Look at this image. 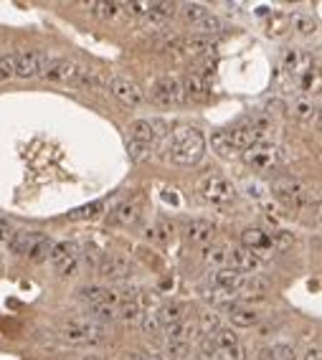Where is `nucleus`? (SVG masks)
Segmentation results:
<instances>
[{"label":"nucleus","instance_id":"obj_39","mask_svg":"<svg viewBox=\"0 0 322 360\" xmlns=\"http://www.w3.org/2000/svg\"><path fill=\"white\" fill-rule=\"evenodd\" d=\"M89 8L97 15H102V18H114V15H117V10L122 6H119V3H91Z\"/></svg>","mask_w":322,"mask_h":360},{"label":"nucleus","instance_id":"obj_10","mask_svg":"<svg viewBox=\"0 0 322 360\" xmlns=\"http://www.w3.org/2000/svg\"><path fill=\"white\" fill-rule=\"evenodd\" d=\"M97 271L105 279H109V282H122V279L132 277V264L125 257L107 254V257H102V262L97 264Z\"/></svg>","mask_w":322,"mask_h":360},{"label":"nucleus","instance_id":"obj_16","mask_svg":"<svg viewBox=\"0 0 322 360\" xmlns=\"http://www.w3.org/2000/svg\"><path fill=\"white\" fill-rule=\"evenodd\" d=\"M229 267L236 271H256L261 267V259L256 257V254H252L249 249H244V246H236V249H229Z\"/></svg>","mask_w":322,"mask_h":360},{"label":"nucleus","instance_id":"obj_29","mask_svg":"<svg viewBox=\"0 0 322 360\" xmlns=\"http://www.w3.org/2000/svg\"><path fill=\"white\" fill-rule=\"evenodd\" d=\"M218 327H221V320H218L216 312H204V315L198 317V322H196L198 335H204V338H210V335L216 333Z\"/></svg>","mask_w":322,"mask_h":360},{"label":"nucleus","instance_id":"obj_18","mask_svg":"<svg viewBox=\"0 0 322 360\" xmlns=\"http://www.w3.org/2000/svg\"><path fill=\"white\" fill-rule=\"evenodd\" d=\"M266 292H269V282L259 274H246L241 287H238V297L244 299H261L266 297Z\"/></svg>","mask_w":322,"mask_h":360},{"label":"nucleus","instance_id":"obj_25","mask_svg":"<svg viewBox=\"0 0 322 360\" xmlns=\"http://www.w3.org/2000/svg\"><path fill=\"white\" fill-rule=\"evenodd\" d=\"M289 26H292L294 33H300V36H312L317 31L315 18H312L309 13H302V10H297V13L289 15Z\"/></svg>","mask_w":322,"mask_h":360},{"label":"nucleus","instance_id":"obj_32","mask_svg":"<svg viewBox=\"0 0 322 360\" xmlns=\"http://www.w3.org/2000/svg\"><path fill=\"white\" fill-rule=\"evenodd\" d=\"M292 114L294 117L305 119V122H309V119L317 117V102H312V99H294Z\"/></svg>","mask_w":322,"mask_h":360},{"label":"nucleus","instance_id":"obj_12","mask_svg":"<svg viewBox=\"0 0 322 360\" xmlns=\"http://www.w3.org/2000/svg\"><path fill=\"white\" fill-rule=\"evenodd\" d=\"M246 274L241 271L231 269V267H226V269H216L213 274L208 277V284L213 292H221V294H236L241 282H244Z\"/></svg>","mask_w":322,"mask_h":360},{"label":"nucleus","instance_id":"obj_24","mask_svg":"<svg viewBox=\"0 0 322 360\" xmlns=\"http://www.w3.org/2000/svg\"><path fill=\"white\" fill-rule=\"evenodd\" d=\"M210 150L218 153L224 160H231V158H236V155H238V150L233 147V142L229 140L226 132H213V135H210Z\"/></svg>","mask_w":322,"mask_h":360},{"label":"nucleus","instance_id":"obj_13","mask_svg":"<svg viewBox=\"0 0 322 360\" xmlns=\"http://www.w3.org/2000/svg\"><path fill=\"white\" fill-rule=\"evenodd\" d=\"M43 63H46V56L41 51H23V54L15 56V77L21 79L41 77Z\"/></svg>","mask_w":322,"mask_h":360},{"label":"nucleus","instance_id":"obj_44","mask_svg":"<svg viewBox=\"0 0 322 360\" xmlns=\"http://www.w3.org/2000/svg\"><path fill=\"white\" fill-rule=\"evenodd\" d=\"M244 190H246V195H252V198H264L266 195V186L259 183V180H246Z\"/></svg>","mask_w":322,"mask_h":360},{"label":"nucleus","instance_id":"obj_40","mask_svg":"<svg viewBox=\"0 0 322 360\" xmlns=\"http://www.w3.org/2000/svg\"><path fill=\"white\" fill-rule=\"evenodd\" d=\"M142 330H145V335H160L162 333V325H160V320H158L155 312H150V315L142 317Z\"/></svg>","mask_w":322,"mask_h":360},{"label":"nucleus","instance_id":"obj_34","mask_svg":"<svg viewBox=\"0 0 322 360\" xmlns=\"http://www.w3.org/2000/svg\"><path fill=\"white\" fill-rule=\"evenodd\" d=\"M206 15H208V8L201 6V3H185V6H183V18L188 23H193V26L204 21Z\"/></svg>","mask_w":322,"mask_h":360},{"label":"nucleus","instance_id":"obj_48","mask_svg":"<svg viewBox=\"0 0 322 360\" xmlns=\"http://www.w3.org/2000/svg\"><path fill=\"white\" fill-rule=\"evenodd\" d=\"M127 360H160L158 355H150V353H130Z\"/></svg>","mask_w":322,"mask_h":360},{"label":"nucleus","instance_id":"obj_38","mask_svg":"<svg viewBox=\"0 0 322 360\" xmlns=\"http://www.w3.org/2000/svg\"><path fill=\"white\" fill-rule=\"evenodd\" d=\"M168 353L176 360H188L190 358V343H185V340H173V343H168Z\"/></svg>","mask_w":322,"mask_h":360},{"label":"nucleus","instance_id":"obj_15","mask_svg":"<svg viewBox=\"0 0 322 360\" xmlns=\"http://www.w3.org/2000/svg\"><path fill=\"white\" fill-rule=\"evenodd\" d=\"M282 66L284 71H289L292 77H305L307 71H312V56L305 54L302 49H287L282 54Z\"/></svg>","mask_w":322,"mask_h":360},{"label":"nucleus","instance_id":"obj_22","mask_svg":"<svg viewBox=\"0 0 322 360\" xmlns=\"http://www.w3.org/2000/svg\"><path fill=\"white\" fill-rule=\"evenodd\" d=\"M155 315H158L162 330H165V327L183 322V320H185V315H188V307L183 305V302H168V305H162L160 312H155Z\"/></svg>","mask_w":322,"mask_h":360},{"label":"nucleus","instance_id":"obj_7","mask_svg":"<svg viewBox=\"0 0 322 360\" xmlns=\"http://www.w3.org/2000/svg\"><path fill=\"white\" fill-rule=\"evenodd\" d=\"M244 160L249 167L259 170V173H266V170H272L279 163V153H277V147L272 142H256V145L244 150Z\"/></svg>","mask_w":322,"mask_h":360},{"label":"nucleus","instance_id":"obj_45","mask_svg":"<svg viewBox=\"0 0 322 360\" xmlns=\"http://www.w3.org/2000/svg\"><path fill=\"white\" fill-rule=\"evenodd\" d=\"M125 8L132 15H147V8H150V3H130V6H125Z\"/></svg>","mask_w":322,"mask_h":360},{"label":"nucleus","instance_id":"obj_41","mask_svg":"<svg viewBox=\"0 0 322 360\" xmlns=\"http://www.w3.org/2000/svg\"><path fill=\"white\" fill-rule=\"evenodd\" d=\"M216 358H221V360H244L246 358V347L238 343V345L229 347V350H218Z\"/></svg>","mask_w":322,"mask_h":360},{"label":"nucleus","instance_id":"obj_36","mask_svg":"<svg viewBox=\"0 0 322 360\" xmlns=\"http://www.w3.org/2000/svg\"><path fill=\"white\" fill-rule=\"evenodd\" d=\"M294 358H297L294 347L287 345V343H277V345H272L266 350V360H294Z\"/></svg>","mask_w":322,"mask_h":360},{"label":"nucleus","instance_id":"obj_9","mask_svg":"<svg viewBox=\"0 0 322 360\" xmlns=\"http://www.w3.org/2000/svg\"><path fill=\"white\" fill-rule=\"evenodd\" d=\"M107 87H109V91H112L119 102H125L127 107H140V104L145 102V91L125 77H112L107 82Z\"/></svg>","mask_w":322,"mask_h":360},{"label":"nucleus","instance_id":"obj_5","mask_svg":"<svg viewBox=\"0 0 322 360\" xmlns=\"http://www.w3.org/2000/svg\"><path fill=\"white\" fill-rule=\"evenodd\" d=\"M51 264H54V269L63 277H74L79 271V262H82V254L74 243L69 241H61L56 246H51V254H49Z\"/></svg>","mask_w":322,"mask_h":360},{"label":"nucleus","instance_id":"obj_20","mask_svg":"<svg viewBox=\"0 0 322 360\" xmlns=\"http://www.w3.org/2000/svg\"><path fill=\"white\" fill-rule=\"evenodd\" d=\"M181 97L185 102H204L208 97V89H206L204 79L198 77V74H190L185 82L181 84Z\"/></svg>","mask_w":322,"mask_h":360},{"label":"nucleus","instance_id":"obj_3","mask_svg":"<svg viewBox=\"0 0 322 360\" xmlns=\"http://www.w3.org/2000/svg\"><path fill=\"white\" fill-rule=\"evenodd\" d=\"M61 338L71 345H97L107 340V327L94 320H74L63 327Z\"/></svg>","mask_w":322,"mask_h":360},{"label":"nucleus","instance_id":"obj_19","mask_svg":"<svg viewBox=\"0 0 322 360\" xmlns=\"http://www.w3.org/2000/svg\"><path fill=\"white\" fill-rule=\"evenodd\" d=\"M158 122H150V119H135L130 125V137L132 142H142V145H153L158 140Z\"/></svg>","mask_w":322,"mask_h":360},{"label":"nucleus","instance_id":"obj_49","mask_svg":"<svg viewBox=\"0 0 322 360\" xmlns=\"http://www.w3.org/2000/svg\"><path fill=\"white\" fill-rule=\"evenodd\" d=\"M84 360H105V358H99V355H86Z\"/></svg>","mask_w":322,"mask_h":360},{"label":"nucleus","instance_id":"obj_33","mask_svg":"<svg viewBox=\"0 0 322 360\" xmlns=\"http://www.w3.org/2000/svg\"><path fill=\"white\" fill-rule=\"evenodd\" d=\"M117 317H122L125 322H135V320L140 317V302L137 299H119Z\"/></svg>","mask_w":322,"mask_h":360},{"label":"nucleus","instance_id":"obj_23","mask_svg":"<svg viewBox=\"0 0 322 360\" xmlns=\"http://www.w3.org/2000/svg\"><path fill=\"white\" fill-rule=\"evenodd\" d=\"M178 49H181L185 56H204V54H210V51L216 49V46H213V41H210V38H204V36H193V38H185V41H181V46H178Z\"/></svg>","mask_w":322,"mask_h":360},{"label":"nucleus","instance_id":"obj_27","mask_svg":"<svg viewBox=\"0 0 322 360\" xmlns=\"http://www.w3.org/2000/svg\"><path fill=\"white\" fill-rule=\"evenodd\" d=\"M204 262L208 267H213V271L226 269L229 267V249L226 246H210V249L204 251Z\"/></svg>","mask_w":322,"mask_h":360},{"label":"nucleus","instance_id":"obj_2","mask_svg":"<svg viewBox=\"0 0 322 360\" xmlns=\"http://www.w3.org/2000/svg\"><path fill=\"white\" fill-rule=\"evenodd\" d=\"M8 246H10L15 254L29 257L31 262H43V259L51 254L49 236L38 234V231H18V234H13L8 239Z\"/></svg>","mask_w":322,"mask_h":360},{"label":"nucleus","instance_id":"obj_35","mask_svg":"<svg viewBox=\"0 0 322 360\" xmlns=\"http://www.w3.org/2000/svg\"><path fill=\"white\" fill-rule=\"evenodd\" d=\"M196 31L198 33L196 36H204V38H208V36H216L218 31H221V21H218L216 15H206L204 21L201 23H196Z\"/></svg>","mask_w":322,"mask_h":360},{"label":"nucleus","instance_id":"obj_47","mask_svg":"<svg viewBox=\"0 0 322 360\" xmlns=\"http://www.w3.org/2000/svg\"><path fill=\"white\" fill-rule=\"evenodd\" d=\"M305 360H322V350H320V345H312L305 353Z\"/></svg>","mask_w":322,"mask_h":360},{"label":"nucleus","instance_id":"obj_14","mask_svg":"<svg viewBox=\"0 0 322 360\" xmlns=\"http://www.w3.org/2000/svg\"><path fill=\"white\" fill-rule=\"evenodd\" d=\"M153 99L162 107H170V104H178L183 102L181 97V82L176 77H160L155 82V89H153Z\"/></svg>","mask_w":322,"mask_h":360},{"label":"nucleus","instance_id":"obj_43","mask_svg":"<svg viewBox=\"0 0 322 360\" xmlns=\"http://www.w3.org/2000/svg\"><path fill=\"white\" fill-rule=\"evenodd\" d=\"M102 201H94V203H89V206H84V208H77L74 213H71V218H91V216H97L99 211H102Z\"/></svg>","mask_w":322,"mask_h":360},{"label":"nucleus","instance_id":"obj_17","mask_svg":"<svg viewBox=\"0 0 322 360\" xmlns=\"http://www.w3.org/2000/svg\"><path fill=\"white\" fill-rule=\"evenodd\" d=\"M82 299L84 302H89L91 307H117L119 297H117V292L112 290H107V287H99V284H91V287H84L82 290Z\"/></svg>","mask_w":322,"mask_h":360},{"label":"nucleus","instance_id":"obj_30","mask_svg":"<svg viewBox=\"0 0 322 360\" xmlns=\"http://www.w3.org/2000/svg\"><path fill=\"white\" fill-rule=\"evenodd\" d=\"M176 8H178L176 3H150V8H147V18L162 23L176 15Z\"/></svg>","mask_w":322,"mask_h":360},{"label":"nucleus","instance_id":"obj_37","mask_svg":"<svg viewBox=\"0 0 322 360\" xmlns=\"http://www.w3.org/2000/svg\"><path fill=\"white\" fill-rule=\"evenodd\" d=\"M127 153H130V160H132V163H142V160L150 158V153H153V145H142V142H132V140H130Z\"/></svg>","mask_w":322,"mask_h":360},{"label":"nucleus","instance_id":"obj_4","mask_svg":"<svg viewBox=\"0 0 322 360\" xmlns=\"http://www.w3.org/2000/svg\"><path fill=\"white\" fill-rule=\"evenodd\" d=\"M274 193L279 195L282 201L287 203L292 208H300V206H309L312 201H317L315 190L300 180H292V178H279L274 180Z\"/></svg>","mask_w":322,"mask_h":360},{"label":"nucleus","instance_id":"obj_8","mask_svg":"<svg viewBox=\"0 0 322 360\" xmlns=\"http://www.w3.org/2000/svg\"><path fill=\"white\" fill-rule=\"evenodd\" d=\"M43 77L51 82H66V84H77L79 77L84 74V69L79 63L69 61V59H46L43 63Z\"/></svg>","mask_w":322,"mask_h":360},{"label":"nucleus","instance_id":"obj_11","mask_svg":"<svg viewBox=\"0 0 322 360\" xmlns=\"http://www.w3.org/2000/svg\"><path fill=\"white\" fill-rule=\"evenodd\" d=\"M241 246L249 249L252 254H256L259 259L272 257L274 254V243H272V234H266L261 229H246L241 234Z\"/></svg>","mask_w":322,"mask_h":360},{"label":"nucleus","instance_id":"obj_42","mask_svg":"<svg viewBox=\"0 0 322 360\" xmlns=\"http://www.w3.org/2000/svg\"><path fill=\"white\" fill-rule=\"evenodd\" d=\"M15 77V56H3L0 59V82Z\"/></svg>","mask_w":322,"mask_h":360},{"label":"nucleus","instance_id":"obj_28","mask_svg":"<svg viewBox=\"0 0 322 360\" xmlns=\"http://www.w3.org/2000/svg\"><path fill=\"white\" fill-rule=\"evenodd\" d=\"M137 221H140V206L137 203H125L114 211V223H119V226H132Z\"/></svg>","mask_w":322,"mask_h":360},{"label":"nucleus","instance_id":"obj_21","mask_svg":"<svg viewBox=\"0 0 322 360\" xmlns=\"http://www.w3.org/2000/svg\"><path fill=\"white\" fill-rule=\"evenodd\" d=\"M185 236L190 243H210L216 236V226L210 221H190L185 226Z\"/></svg>","mask_w":322,"mask_h":360},{"label":"nucleus","instance_id":"obj_6","mask_svg":"<svg viewBox=\"0 0 322 360\" xmlns=\"http://www.w3.org/2000/svg\"><path fill=\"white\" fill-rule=\"evenodd\" d=\"M201 193H204L206 201L224 206V203H231L236 198V186L231 180L221 178V175H208V178L201 180Z\"/></svg>","mask_w":322,"mask_h":360},{"label":"nucleus","instance_id":"obj_46","mask_svg":"<svg viewBox=\"0 0 322 360\" xmlns=\"http://www.w3.org/2000/svg\"><path fill=\"white\" fill-rule=\"evenodd\" d=\"M10 236H13V231H10V223L0 218V246H3V243H8V239H10Z\"/></svg>","mask_w":322,"mask_h":360},{"label":"nucleus","instance_id":"obj_31","mask_svg":"<svg viewBox=\"0 0 322 360\" xmlns=\"http://www.w3.org/2000/svg\"><path fill=\"white\" fill-rule=\"evenodd\" d=\"M210 340H213L216 350H229V347L238 345V335L233 330H229V327H218L216 333L210 335Z\"/></svg>","mask_w":322,"mask_h":360},{"label":"nucleus","instance_id":"obj_1","mask_svg":"<svg viewBox=\"0 0 322 360\" xmlns=\"http://www.w3.org/2000/svg\"><path fill=\"white\" fill-rule=\"evenodd\" d=\"M206 153L204 132L196 127H178L168 140V155L176 165H196Z\"/></svg>","mask_w":322,"mask_h":360},{"label":"nucleus","instance_id":"obj_26","mask_svg":"<svg viewBox=\"0 0 322 360\" xmlns=\"http://www.w3.org/2000/svg\"><path fill=\"white\" fill-rule=\"evenodd\" d=\"M229 317L236 327H254L261 320V315L256 310H249V307H231Z\"/></svg>","mask_w":322,"mask_h":360}]
</instances>
